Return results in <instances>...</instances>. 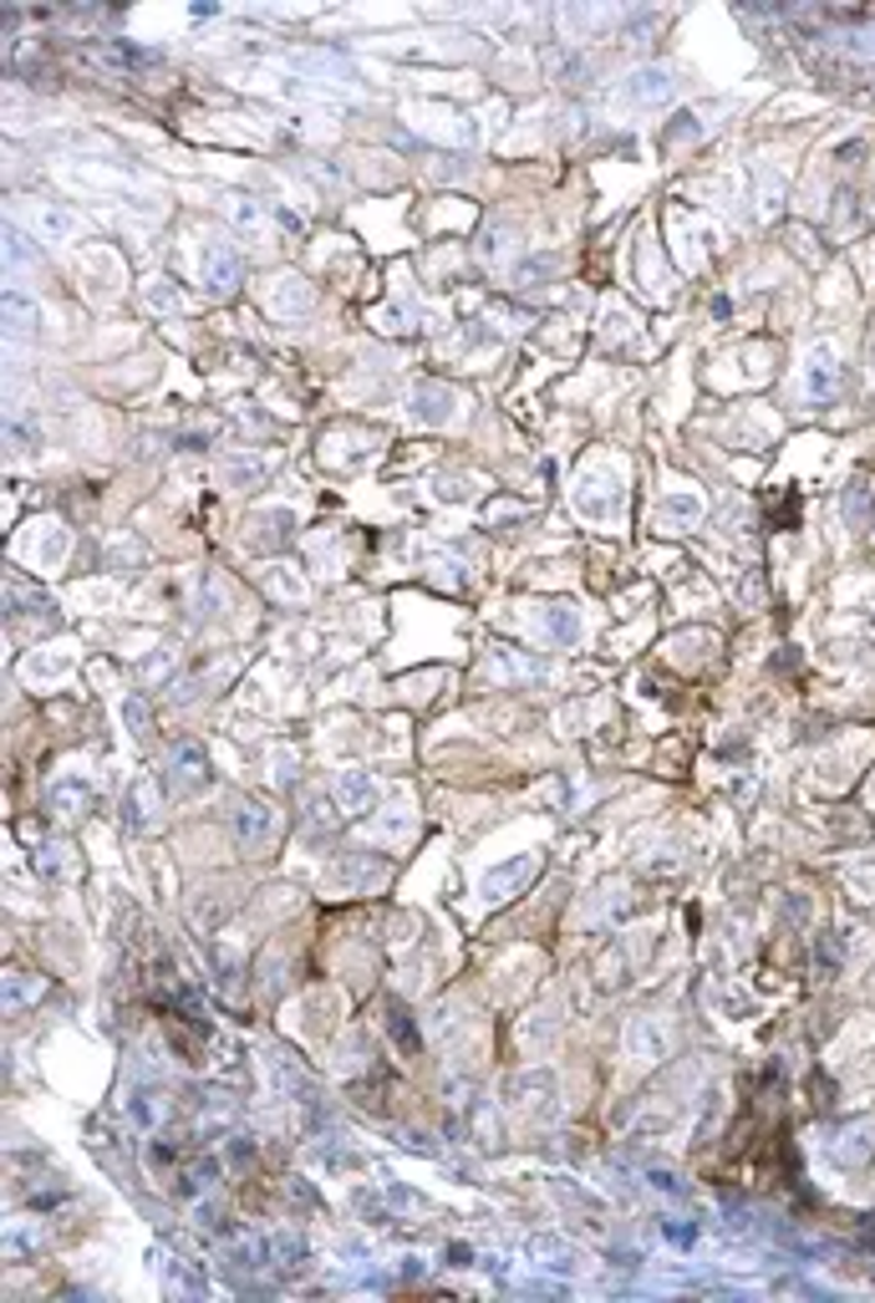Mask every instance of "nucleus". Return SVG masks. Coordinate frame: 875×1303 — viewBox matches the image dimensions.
I'll return each instance as SVG.
<instances>
[{
  "label": "nucleus",
  "instance_id": "obj_26",
  "mask_svg": "<svg viewBox=\"0 0 875 1303\" xmlns=\"http://www.w3.org/2000/svg\"><path fill=\"white\" fill-rule=\"evenodd\" d=\"M830 1150H834V1161H845V1166L871 1161V1156H875V1125L865 1121V1125H850V1131H840V1141H830Z\"/></svg>",
  "mask_w": 875,
  "mask_h": 1303
},
{
  "label": "nucleus",
  "instance_id": "obj_38",
  "mask_svg": "<svg viewBox=\"0 0 875 1303\" xmlns=\"http://www.w3.org/2000/svg\"><path fill=\"white\" fill-rule=\"evenodd\" d=\"M377 322L388 326V332H407V311L397 306V301H392V306H382V311H377Z\"/></svg>",
  "mask_w": 875,
  "mask_h": 1303
},
{
  "label": "nucleus",
  "instance_id": "obj_29",
  "mask_svg": "<svg viewBox=\"0 0 875 1303\" xmlns=\"http://www.w3.org/2000/svg\"><path fill=\"white\" fill-rule=\"evenodd\" d=\"M220 210H224V220L235 229H265V204L260 199H250V194H220Z\"/></svg>",
  "mask_w": 875,
  "mask_h": 1303
},
{
  "label": "nucleus",
  "instance_id": "obj_14",
  "mask_svg": "<svg viewBox=\"0 0 875 1303\" xmlns=\"http://www.w3.org/2000/svg\"><path fill=\"white\" fill-rule=\"evenodd\" d=\"M229 825H235V835L245 845H265V841H276V810L270 805H260V799H235L229 805Z\"/></svg>",
  "mask_w": 875,
  "mask_h": 1303
},
{
  "label": "nucleus",
  "instance_id": "obj_6",
  "mask_svg": "<svg viewBox=\"0 0 875 1303\" xmlns=\"http://www.w3.org/2000/svg\"><path fill=\"white\" fill-rule=\"evenodd\" d=\"M71 550V530L61 525V519H36L26 530V540L15 546V555L31 565V571H61V561H67Z\"/></svg>",
  "mask_w": 875,
  "mask_h": 1303
},
{
  "label": "nucleus",
  "instance_id": "obj_31",
  "mask_svg": "<svg viewBox=\"0 0 875 1303\" xmlns=\"http://www.w3.org/2000/svg\"><path fill=\"white\" fill-rule=\"evenodd\" d=\"M697 519H703V499H697V494H672L668 505H662V525H668V530H687Z\"/></svg>",
  "mask_w": 875,
  "mask_h": 1303
},
{
  "label": "nucleus",
  "instance_id": "obj_22",
  "mask_svg": "<svg viewBox=\"0 0 875 1303\" xmlns=\"http://www.w3.org/2000/svg\"><path fill=\"white\" fill-rule=\"evenodd\" d=\"M87 799H92V779H87V774H77V770H67L52 785V810H61L67 820H77V815L87 810Z\"/></svg>",
  "mask_w": 875,
  "mask_h": 1303
},
{
  "label": "nucleus",
  "instance_id": "obj_40",
  "mask_svg": "<svg viewBox=\"0 0 875 1303\" xmlns=\"http://www.w3.org/2000/svg\"><path fill=\"white\" fill-rule=\"evenodd\" d=\"M168 662H173V652H158L148 667H143V683H154V677H164L168 673Z\"/></svg>",
  "mask_w": 875,
  "mask_h": 1303
},
{
  "label": "nucleus",
  "instance_id": "obj_35",
  "mask_svg": "<svg viewBox=\"0 0 875 1303\" xmlns=\"http://www.w3.org/2000/svg\"><path fill=\"white\" fill-rule=\"evenodd\" d=\"M36 993H42V982L31 978V973H11V982H5V1003H11V1009L15 1003H26V998H36Z\"/></svg>",
  "mask_w": 875,
  "mask_h": 1303
},
{
  "label": "nucleus",
  "instance_id": "obj_19",
  "mask_svg": "<svg viewBox=\"0 0 875 1303\" xmlns=\"http://www.w3.org/2000/svg\"><path fill=\"white\" fill-rule=\"evenodd\" d=\"M662 1049H668L662 1023H657V1019H631V1029H626V1059H637V1065H657V1059H662Z\"/></svg>",
  "mask_w": 875,
  "mask_h": 1303
},
{
  "label": "nucleus",
  "instance_id": "obj_28",
  "mask_svg": "<svg viewBox=\"0 0 875 1303\" xmlns=\"http://www.w3.org/2000/svg\"><path fill=\"white\" fill-rule=\"evenodd\" d=\"M525 1258L535 1262V1268H570V1262H575V1253H570L565 1237L535 1233V1237H525Z\"/></svg>",
  "mask_w": 875,
  "mask_h": 1303
},
{
  "label": "nucleus",
  "instance_id": "obj_11",
  "mask_svg": "<svg viewBox=\"0 0 875 1303\" xmlns=\"http://www.w3.org/2000/svg\"><path fill=\"white\" fill-rule=\"evenodd\" d=\"M407 413H413L417 423H428V428H444V423L459 418V393H453L448 382H417L413 393H407Z\"/></svg>",
  "mask_w": 875,
  "mask_h": 1303
},
{
  "label": "nucleus",
  "instance_id": "obj_24",
  "mask_svg": "<svg viewBox=\"0 0 875 1303\" xmlns=\"http://www.w3.org/2000/svg\"><path fill=\"white\" fill-rule=\"evenodd\" d=\"M382 881H388V866L377 855H351L347 866H336V886H347V891H372Z\"/></svg>",
  "mask_w": 875,
  "mask_h": 1303
},
{
  "label": "nucleus",
  "instance_id": "obj_7",
  "mask_svg": "<svg viewBox=\"0 0 875 1303\" xmlns=\"http://www.w3.org/2000/svg\"><path fill=\"white\" fill-rule=\"evenodd\" d=\"M260 306L270 311V316H280V322H301V316L316 306V295H311L306 276L280 270V276H270V281L260 285Z\"/></svg>",
  "mask_w": 875,
  "mask_h": 1303
},
{
  "label": "nucleus",
  "instance_id": "obj_2",
  "mask_svg": "<svg viewBox=\"0 0 875 1303\" xmlns=\"http://www.w3.org/2000/svg\"><path fill=\"white\" fill-rule=\"evenodd\" d=\"M71 270H77V285H82L92 301H117L127 285L123 260H117L108 245H77V250H71Z\"/></svg>",
  "mask_w": 875,
  "mask_h": 1303
},
{
  "label": "nucleus",
  "instance_id": "obj_27",
  "mask_svg": "<svg viewBox=\"0 0 875 1303\" xmlns=\"http://www.w3.org/2000/svg\"><path fill=\"white\" fill-rule=\"evenodd\" d=\"M260 586H265V596H276V602H306V575L295 571V565H265Z\"/></svg>",
  "mask_w": 875,
  "mask_h": 1303
},
{
  "label": "nucleus",
  "instance_id": "obj_39",
  "mask_svg": "<svg viewBox=\"0 0 875 1303\" xmlns=\"http://www.w3.org/2000/svg\"><path fill=\"white\" fill-rule=\"evenodd\" d=\"M5 255H11V266H15V260H21V266H31L26 239H15V229H5Z\"/></svg>",
  "mask_w": 875,
  "mask_h": 1303
},
{
  "label": "nucleus",
  "instance_id": "obj_23",
  "mask_svg": "<svg viewBox=\"0 0 875 1303\" xmlns=\"http://www.w3.org/2000/svg\"><path fill=\"white\" fill-rule=\"evenodd\" d=\"M127 1115H133V1125H138V1131L154 1135L158 1125H164V1115H168L164 1090H154V1085H138V1090L127 1094Z\"/></svg>",
  "mask_w": 875,
  "mask_h": 1303
},
{
  "label": "nucleus",
  "instance_id": "obj_20",
  "mask_svg": "<svg viewBox=\"0 0 875 1303\" xmlns=\"http://www.w3.org/2000/svg\"><path fill=\"white\" fill-rule=\"evenodd\" d=\"M204 785H209L204 749H199V743H183V749H173V789H179V795H199Z\"/></svg>",
  "mask_w": 875,
  "mask_h": 1303
},
{
  "label": "nucleus",
  "instance_id": "obj_33",
  "mask_svg": "<svg viewBox=\"0 0 875 1303\" xmlns=\"http://www.w3.org/2000/svg\"><path fill=\"white\" fill-rule=\"evenodd\" d=\"M494 667H500L504 677H540L545 673L540 662H525L519 652H494Z\"/></svg>",
  "mask_w": 875,
  "mask_h": 1303
},
{
  "label": "nucleus",
  "instance_id": "obj_12",
  "mask_svg": "<svg viewBox=\"0 0 875 1303\" xmlns=\"http://www.w3.org/2000/svg\"><path fill=\"white\" fill-rule=\"evenodd\" d=\"M26 220L46 245H71V239L82 235V220H77V214L61 210V204H42V199H26Z\"/></svg>",
  "mask_w": 875,
  "mask_h": 1303
},
{
  "label": "nucleus",
  "instance_id": "obj_13",
  "mask_svg": "<svg viewBox=\"0 0 875 1303\" xmlns=\"http://www.w3.org/2000/svg\"><path fill=\"white\" fill-rule=\"evenodd\" d=\"M42 322H46L42 301H36L31 291H15V285H11V291H5V337L26 341V347H31V341L42 337Z\"/></svg>",
  "mask_w": 875,
  "mask_h": 1303
},
{
  "label": "nucleus",
  "instance_id": "obj_36",
  "mask_svg": "<svg viewBox=\"0 0 875 1303\" xmlns=\"http://www.w3.org/2000/svg\"><path fill=\"white\" fill-rule=\"evenodd\" d=\"M433 484H438V499H448V505H463V499H473L469 479H448L444 474V479H433Z\"/></svg>",
  "mask_w": 875,
  "mask_h": 1303
},
{
  "label": "nucleus",
  "instance_id": "obj_8",
  "mask_svg": "<svg viewBox=\"0 0 875 1303\" xmlns=\"http://www.w3.org/2000/svg\"><path fill=\"white\" fill-rule=\"evenodd\" d=\"M834 387H840V351H834L830 341H815V347L805 351V367H799V393H805L809 403H830Z\"/></svg>",
  "mask_w": 875,
  "mask_h": 1303
},
{
  "label": "nucleus",
  "instance_id": "obj_37",
  "mask_svg": "<svg viewBox=\"0 0 875 1303\" xmlns=\"http://www.w3.org/2000/svg\"><path fill=\"white\" fill-rule=\"evenodd\" d=\"M845 509H850V519H865V515H871V499H865V484H850V494H845Z\"/></svg>",
  "mask_w": 875,
  "mask_h": 1303
},
{
  "label": "nucleus",
  "instance_id": "obj_21",
  "mask_svg": "<svg viewBox=\"0 0 875 1303\" xmlns=\"http://www.w3.org/2000/svg\"><path fill=\"white\" fill-rule=\"evenodd\" d=\"M332 795H336V805H341V815H367L377 799V785L361 770H347V774H336Z\"/></svg>",
  "mask_w": 875,
  "mask_h": 1303
},
{
  "label": "nucleus",
  "instance_id": "obj_9",
  "mask_svg": "<svg viewBox=\"0 0 875 1303\" xmlns=\"http://www.w3.org/2000/svg\"><path fill=\"white\" fill-rule=\"evenodd\" d=\"M295 525H301V519H295L291 505L255 509V515L245 519V546H250V550H280L295 535Z\"/></svg>",
  "mask_w": 875,
  "mask_h": 1303
},
{
  "label": "nucleus",
  "instance_id": "obj_3",
  "mask_svg": "<svg viewBox=\"0 0 875 1303\" xmlns=\"http://www.w3.org/2000/svg\"><path fill=\"white\" fill-rule=\"evenodd\" d=\"M504 1105L519 1110L525 1121H550L560 1110V1079L550 1069H519L509 1085H504Z\"/></svg>",
  "mask_w": 875,
  "mask_h": 1303
},
{
  "label": "nucleus",
  "instance_id": "obj_10",
  "mask_svg": "<svg viewBox=\"0 0 875 1303\" xmlns=\"http://www.w3.org/2000/svg\"><path fill=\"white\" fill-rule=\"evenodd\" d=\"M71 667H77V652H71L67 642L36 647V652H26V662H21V683L26 687H56L61 677H71Z\"/></svg>",
  "mask_w": 875,
  "mask_h": 1303
},
{
  "label": "nucleus",
  "instance_id": "obj_18",
  "mask_svg": "<svg viewBox=\"0 0 875 1303\" xmlns=\"http://www.w3.org/2000/svg\"><path fill=\"white\" fill-rule=\"evenodd\" d=\"M413 117H417V127H423V133H433V138H444V143H473V138H479L473 117L444 113V108H413Z\"/></svg>",
  "mask_w": 875,
  "mask_h": 1303
},
{
  "label": "nucleus",
  "instance_id": "obj_5",
  "mask_svg": "<svg viewBox=\"0 0 875 1303\" xmlns=\"http://www.w3.org/2000/svg\"><path fill=\"white\" fill-rule=\"evenodd\" d=\"M239 276H245V266H239V250L229 245V235L199 239V285H204V291L229 295L239 285Z\"/></svg>",
  "mask_w": 875,
  "mask_h": 1303
},
{
  "label": "nucleus",
  "instance_id": "obj_15",
  "mask_svg": "<svg viewBox=\"0 0 875 1303\" xmlns=\"http://www.w3.org/2000/svg\"><path fill=\"white\" fill-rule=\"evenodd\" d=\"M535 855H515V861H500V866H489L484 870V881H479V897L484 901H504V897H515L519 886L535 876Z\"/></svg>",
  "mask_w": 875,
  "mask_h": 1303
},
{
  "label": "nucleus",
  "instance_id": "obj_32",
  "mask_svg": "<svg viewBox=\"0 0 875 1303\" xmlns=\"http://www.w3.org/2000/svg\"><path fill=\"white\" fill-rule=\"evenodd\" d=\"M143 306H148V311H179L183 306V285H173L168 276L143 281Z\"/></svg>",
  "mask_w": 875,
  "mask_h": 1303
},
{
  "label": "nucleus",
  "instance_id": "obj_16",
  "mask_svg": "<svg viewBox=\"0 0 875 1303\" xmlns=\"http://www.w3.org/2000/svg\"><path fill=\"white\" fill-rule=\"evenodd\" d=\"M535 627H540V637L550 647H570V642H581V611L570 602H545V606H535Z\"/></svg>",
  "mask_w": 875,
  "mask_h": 1303
},
{
  "label": "nucleus",
  "instance_id": "obj_1",
  "mask_svg": "<svg viewBox=\"0 0 875 1303\" xmlns=\"http://www.w3.org/2000/svg\"><path fill=\"white\" fill-rule=\"evenodd\" d=\"M621 463L616 459H591L575 474V509H581V519H591V525H616L621 519Z\"/></svg>",
  "mask_w": 875,
  "mask_h": 1303
},
{
  "label": "nucleus",
  "instance_id": "obj_30",
  "mask_svg": "<svg viewBox=\"0 0 875 1303\" xmlns=\"http://www.w3.org/2000/svg\"><path fill=\"white\" fill-rule=\"evenodd\" d=\"M291 61L295 71H306V77H326V82H341V77H351V67L341 57H332V52H291Z\"/></svg>",
  "mask_w": 875,
  "mask_h": 1303
},
{
  "label": "nucleus",
  "instance_id": "obj_34",
  "mask_svg": "<svg viewBox=\"0 0 875 1303\" xmlns=\"http://www.w3.org/2000/svg\"><path fill=\"white\" fill-rule=\"evenodd\" d=\"M459 1029H463L459 1003H444V1009H433V1019H428V1034H433V1038H448V1034H459Z\"/></svg>",
  "mask_w": 875,
  "mask_h": 1303
},
{
  "label": "nucleus",
  "instance_id": "obj_17",
  "mask_svg": "<svg viewBox=\"0 0 875 1303\" xmlns=\"http://www.w3.org/2000/svg\"><path fill=\"white\" fill-rule=\"evenodd\" d=\"M672 98V77L662 67H641L621 82V102L626 108H652V102H668Z\"/></svg>",
  "mask_w": 875,
  "mask_h": 1303
},
{
  "label": "nucleus",
  "instance_id": "obj_25",
  "mask_svg": "<svg viewBox=\"0 0 875 1303\" xmlns=\"http://www.w3.org/2000/svg\"><path fill=\"white\" fill-rule=\"evenodd\" d=\"M265 474H270V459H260V453H229L220 463V484H229V490H250Z\"/></svg>",
  "mask_w": 875,
  "mask_h": 1303
},
{
  "label": "nucleus",
  "instance_id": "obj_4",
  "mask_svg": "<svg viewBox=\"0 0 875 1303\" xmlns=\"http://www.w3.org/2000/svg\"><path fill=\"white\" fill-rule=\"evenodd\" d=\"M56 179L67 189H82V194H112V199H138L148 189L138 173H123L112 164H67V169H56Z\"/></svg>",
  "mask_w": 875,
  "mask_h": 1303
}]
</instances>
